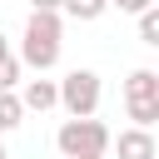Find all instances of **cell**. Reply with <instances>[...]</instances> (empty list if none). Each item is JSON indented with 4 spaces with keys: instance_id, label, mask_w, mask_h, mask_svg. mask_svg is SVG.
<instances>
[{
    "instance_id": "obj_1",
    "label": "cell",
    "mask_w": 159,
    "mask_h": 159,
    "mask_svg": "<svg viewBox=\"0 0 159 159\" xmlns=\"http://www.w3.org/2000/svg\"><path fill=\"white\" fill-rule=\"evenodd\" d=\"M20 60L40 75L60 60V10H30L25 35H20Z\"/></svg>"
},
{
    "instance_id": "obj_2",
    "label": "cell",
    "mask_w": 159,
    "mask_h": 159,
    "mask_svg": "<svg viewBox=\"0 0 159 159\" xmlns=\"http://www.w3.org/2000/svg\"><path fill=\"white\" fill-rule=\"evenodd\" d=\"M55 144H60L65 159H75V154H104V149H109V129H104L94 114H70V119L60 124Z\"/></svg>"
},
{
    "instance_id": "obj_3",
    "label": "cell",
    "mask_w": 159,
    "mask_h": 159,
    "mask_svg": "<svg viewBox=\"0 0 159 159\" xmlns=\"http://www.w3.org/2000/svg\"><path fill=\"white\" fill-rule=\"evenodd\" d=\"M124 109H129V119L144 124V129L159 119V75H154V70H134V75L124 80Z\"/></svg>"
},
{
    "instance_id": "obj_4",
    "label": "cell",
    "mask_w": 159,
    "mask_h": 159,
    "mask_svg": "<svg viewBox=\"0 0 159 159\" xmlns=\"http://www.w3.org/2000/svg\"><path fill=\"white\" fill-rule=\"evenodd\" d=\"M55 89H60V104L70 114H94L99 109V75L94 70H70Z\"/></svg>"
},
{
    "instance_id": "obj_5",
    "label": "cell",
    "mask_w": 159,
    "mask_h": 159,
    "mask_svg": "<svg viewBox=\"0 0 159 159\" xmlns=\"http://www.w3.org/2000/svg\"><path fill=\"white\" fill-rule=\"evenodd\" d=\"M114 149H119V159H159V144H154V134H149L144 124H134V129H124Z\"/></svg>"
},
{
    "instance_id": "obj_6",
    "label": "cell",
    "mask_w": 159,
    "mask_h": 159,
    "mask_svg": "<svg viewBox=\"0 0 159 159\" xmlns=\"http://www.w3.org/2000/svg\"><path fill=\"white\" fill-rule=\"evenodd\" d=\"M20 104H25V109H40V114H45V109H55V104H60L55 80H30V84H25V94H20Z\"/></svg>"
},
{
    "instance_id": "obj_7",
    "label": "cell",
    "mask_w": 159,
    "mask_h": 159,
    "mask_svg": "<svg viewBox=\"0 0 159 159\" xmlns=\"http://www.w3.org/2000/svg\"><path fill=\"white\" fill-rule=\"evenodd\" d=\"M20 124H25L20 94H15V89H0V134H10V129H20Z\"/></svg>"
},
{
    "instance_id": "obj_8",
    "label": "cell",
    "mask_w": 159,
    "mask_h": 159,
    "mask_svg": "<svg viewBox=\"0 0 159 159\" xmlns=\"http://www.w3.org/2000/svg\"><path fill=\"white\" fill-rule=\"evenodd\" d=\"M60 10H70L75 20H99L109 10V0H60Z\"/></svg>"
},
{
    "instance_id": "obj_9",
    "label": "cell",
    "mask_w": 159,
    "mask_h": 159,
    "mask_svg": "<svg viewBox=\"0 0 159 159\" xmlns=\"http://www.w3.org/2000/svg\"><path fill=\"white\" fill-rule=\"evenodd\" d=\"M139 40H144V45H159V10H154V5L139 10Z\"/></svg>"
},
{
    "instance_id": "obj_10",
    "label": "cell",
    "mask_w": 159,
    "mask_h": 159,
    "mask_svg": "<svg viewBox=\"0 0 159 159\" xmlns=\"http://www.w3.org/2000/svg\"><path fill=\"white\" fill-rule=\"evenodd\" d=\"M15 84H20V60L0 55V89H15Z\"/></svg>"
},
{
    "instance_id": "obj_11",
    "label": "cell",
    "mask_w": 159,
    "mask_h": 159,
    "mask_svg": "<svg viewBox=\"0 0 159 159\" xmlns=\"http://www.w3.org/2000/svg\"><path fill=\"white\" fill-rule=\"evenodd\" d=\"M109 5H114V10H124V15H139L149 0H109Z\"/></svg>"
},
{
    "instance_id": "obj_12",
    "label": "cell",
    "mask_w": 159,
    "mask_h": 159,
    "mask_svg": "<svg viewBox=\"0 0 159 159\" xmlns=\"http://www.w3.org/2000/svg\"><path fill=\"white\" fill-rule=\"evenodd\" d=\"M30 10H60V0H30Z\"/></svg>"
},
{
    "instance_id": "obj_13",
    "label": "cell",
    "mask_w": 159,
    "mask_h": 159,
    "mask_svg": "<svg viewBox=\"0 0 159 159\" xmlns=\"http://www.w3.org/2000/svg\"><path fill=\"white\" fill-rule=\"evenodd\" d=\"M75 159H104V154H75Z\"/></svg>"
},
{
    "instance_id": "obj_14",
    "label": "cell",
    "mask_w": 159,
    "mask_h": 159,
    "mask_svg": "<svg viewBox=\"0 0 159 159\" xmlns=\"http://www.w3.org/2000/svg\"><path fill=\"white\" fill-rule=\"evenodd\" d=\"M0 55H10V45H5V35H0Z\"/></svg>"
},
{
    "instance_id": "obj_15",
    "label": "cell",
    "mask_w": 159,
    "mask_h": 159,
    "mask_svg": "<svg viewBox=\"0 0 159 159\" xmlns=\"http://www.w3.org/2000/svg\"><path fill=\"white\" fill-rule=\"evenodd\" d=\"M0 159H10V154H5V144H0Z\"/></svg>"
}]
</instances>
